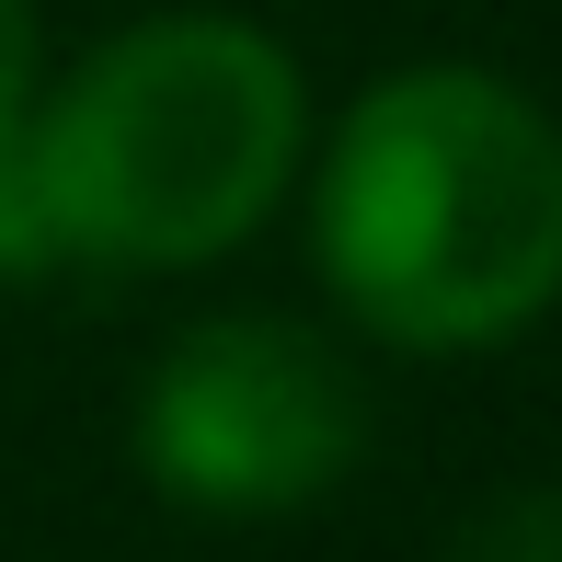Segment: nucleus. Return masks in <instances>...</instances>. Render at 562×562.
Wrapping results in <instances>:
<instances>
[{
  "label": "nucleus",
  "mask_w": 562,
  "mask_h": 562,
  "mask_svg": "<svg viewBox=\"0 0 562 562\" xmlns=\"http://www.w3.org/2000/svg\"><path fill=\"white\" fill-rule=\"evenodd\" d=\"M299 172L322 288L391 356L517 345L562 299V115L505 69H379Z\"/></svg>",
  "instance_id": "f257e3e1"
},
{
  "label": "nucleus",
  "mask_w": 562,
  "mask_h": 562,
  "mask_svg": "<svg viewBox=\"0 0 562 562\" xmlns=\"http://www.w3.org/2000/svg\"><path fill=\"white\" fill-rule=\"evenodd\" d=\"M12 138L69 276H184L299 195L311 69L241 12H149L35 81Z\"/></svg>",
  "instance_id": "f03ea898"
},
{
  "label": "nucleus",
  "mask_w": 562,
  "mask_h": 562,
  "mask_svg": "<svg viewBox=\"0 0 562 562\" xmlns=\"http://www.w3.org/2000/svg\"><path fill=\"white\" fill-rule=\"evenodd\" d=\"M149 494L218 528H265L299 505H334L368 459V379L334 334L288 311H207L184 322L138 379L126 414Z\"/></svg>",
  "instance_id": "7ed1b4c3"
},
{
  "label": "nucleus",
  "mask_w": 562,
  "mask_h": 562,
  "mask_svg": "<svg viewBox=\"0 0 562 562\" xmlns=\"http://www.w3.org/2000/svg\"><path fill=\"white\" fill-rule=\"evenodd\" d=\"M448 562H562V482H517L459 517Z\"/></svg>",
  "instance_id": "20e7f679"
},
{
  "label": "nucleus",
  "mask_w": 562,
  "mask_h": 562,
  "mask_svg": "<svg viewBox=\"0 0 562 562\" xmlns=\"http://www.w3.org/2000/svg\"><path fill=\"white\" fill-rule=\"evenodd\" d=\"M35 276H69V265H58V229H46V207H35L23 138H0V288H35Z\"/></svg>",
  "instance_id": "39448f33"
},
{
  "label": "nucleus",
  "mask_w": 562,
  "mask_h": 562,
  "mask_svg": "<svg viewBox=\"0 0 562 562\" xmlns=\"http://www.w3.org/2000/svg\"><path fill=\"white\" fill-rule=\"evenodd\" d=\"M35 81H46V58H35V0H0V138L23 126Z\"/></svg>",
  "instance_id": "423d86ee"
}]
</instances>
